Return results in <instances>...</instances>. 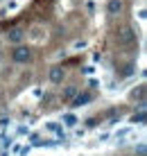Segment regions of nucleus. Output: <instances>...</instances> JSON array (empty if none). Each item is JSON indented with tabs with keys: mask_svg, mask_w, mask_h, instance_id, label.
<instances>
[{
	"mask_svg": "<svg viewBox=\"0 0 147 156\" xmlns=\"http://www.w3.org/2000/svg\"><path fill=\"white\" fill-rule=\"evenodd\" d=\"M116 41H118V45H131V43H136V30L129 27V25H122V27H118V32H116Z\"/></svg>",
	"mask_w": 147,
	"mask_h": 156,
	"instance_id": "obj_1",
	"label": "nucleus"
},
{
	"mask_svg": "<svg viewBox=\"0 0 147 156\" xmlns=\"http://www.w3.org/2000/svg\"><path fill=\"white\" fill-rule=\"evenodd\" d=\"M32 57H34V52H32V48H27V45H16L12 50V61L14 63H30Z\"/></svg>",
	"mask_w": 147,
	"mask_h": 156,
	"instance_id": "obj_2",
	"label": "nucleus"
},
{
	"mask_svg": "<svg viewBox=\"0 0 147 156\" xmlns=\"http://www.w3.org/2000/svg\"><path fill=\"white\" fill-rule=\"evenodd\" d=\"M48 77H50L52 84H61L63 77H66V70H63V66H52L50 73H48Z\"/></svg>",
	"mask_w": 147,
	"mask_h": 156,
	"instance_id": "obj_3",
	"label": "nucleus"
},
{
	"mask_svg": "<svg viewBox=\"0 0 147 156\" xmlns=\"http://www.w3.org/2000/svg\"><path fill=\"white\" fill-rule=\"evenodd\" d=\"M88 102H93V93L84 90V93H77V95H75L70 104H73V106H84V104H88Z\"/></svg>",
	"mask_w": 147,
	"mask_h": 156,
	"instance_id": "obj_4",
	"label": "nucleus"
},
{
	"mask_svg": "<svg viewBox=\"0 0 147 156\" xmlns=\"http://www.w3.org/2000/svg\"><path fill=\"white\" fill-rule=\"evenodd\" d=\"M23 36H25V32L20 30V27H14V30H9V32H7V39L12 41V43H16V45H20Z\"/></svg>",
	"mask_w": 147,
	"mask_h": 156,
	"instance_id": "obj_5",
	"label": "nucleus"
},
{
	"mask_svg": "<svg viewBox=\"0 0 147 156\" xmlns=\"http://www.w3.org/2000/svg\"><path fill=\"white\" fill-rule=\"evenodd\" d=\"M122 7H124V5H122V0H109V2H106V12L111 14V16L120 14V12H122Z\"/></svg>",
	"mask_w": 147,
	"mask_h": 156,
	"instance_id": "obj_6",
	"label": "nucleus"
},
{
	"mask_svg": "<svg viewBox=\"0 0 147 156\" xmlns=\"http://www.w3.org/2000/svg\"><path fill=\"white\" fill-rule=\"evenodd\" d=\"M131 122H138V125H143V122H145V102H140L138 113H134V115H131Z\"/></svg>",
	"mask_w": 147,
	"mask_h": 156,
	"instance_id": "obj_7",
	"label": "nucleus"
},
{
	"mask_svg": "<svg viewBox=\"0 0 147 156\" xmlns=\"http://www.w3.org/2000/svg\"><path fill=\"white\" fill-rule=\"evenodd\" d=\"M77 93H79V90H77V86H68V88L63 90V95H61V98H63V102H73V98H75Z\"/></svg>",
	"mask_w": 147,
	"mask_h": 156,
	"instance_id": "obj_8",
	"label": "nucleus"
},
{
	"mask_svg": "<svg viewBox=\"0 0 147 156\" xmlns=\"http://www.w3.org/2000/svg\"><path fill=\"white\" fill-rule=\"evenodd\" d=\"M131 98H134V100L138 98L140 102H145V86H138L136 90H131Z\"/></svg>",
	"mask_w": 147,
	"mask_h": 156,
	"instance_id": "obj_9",
	"label": "nucleus"
},
{
	"mask_svg": "<svg viewBox=\"0 0 147 156\" xmlns=\"http://www.w3.org/2000/svg\"><path fill=\"white\" fill-rule=\"evenodd\" d=\"M131 73H134V63H127V66H122V70H120L122 77H127V75H131Z\"/></svg>",
	"mask_w": 147,
	"mask_h": 156,
	"instance_id": "obj_10",
	"label": "nucleus"
},
{
	"mask_svg": "<svg viewBox=\"0 0 147 156\" xmlns=\"http://www.w3.org/2000/svg\"><path fill=\"white\" fill-rule=\"evenodd\" d=\"M63 122L73 127V125H77V118H75V115H66V118H63Z\"/></svg>",
	"mask_w": 147,
	"mask_h": 156,
	"instance_id": "obj_11",
	"label": "nucleus"
},
{
	"mask_svg": "<svg viewBox=\"0 0 147 156\" xmlns=\"http://www.w3.org/2000/svg\"><path fill=\"white\" fill-rule=\"evenodd\" d=\"M86 125H88V127H95L97 120H95V118H88V120H86Z\"/></svg>",
	"mask_w": 147,
	"mask_h": 156,
	"instance_id": "obj_12",
	"label": "nucleus"
},
{
	"mask_svg": "<svg viewBox=\"0 0 147 156\" xmlns=\"http://www.w3.org/2000/svg\"><path fill=\"white\" fill-rule=\"evenodd\" d=\"M0 98H2V90H0Z\"/></svg>",
	"mask_w": 147,
	"mask_h": 156,
	"instance_id": "obj_13",
	"label": "nucleus"
}]
</instances>
